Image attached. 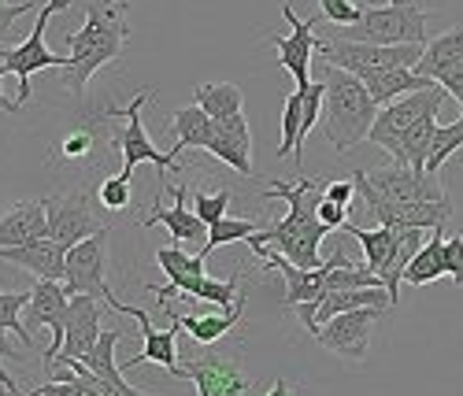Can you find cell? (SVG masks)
Masks as SVG:
<instances>
[{
  "label": "cell",
  "mask_w": 463,
  "mask_h": 396,
  "mask_svg": "<svg viewBox=\"0 0 463 396\" xmlns=\"http://www.w3.org/2000/svg\"><path fill=\"white\" fill-rule=\"evenodd\" d=\"M356 196L360 201H445V189L434 174H419L408 164H390L374 171H356Z\"/></svg>",
  "instance_id": "8992f818"
},
{
  "label": "cell",
  "mask_w": 463,
  "mask_h": 396,
  "mask_svg": "<svg viewBox=\"0 0 463 396\" xmlns=\"http://www.w3.org/2000/svg\"><path fill=\"white\" fill-rule=\"evenodd\" d=\"M364 86L371 90L374 104H378V108H385V104H393V100H401V97H408V93L430 90V86H438V82H430V78H422L415 67H385V71H378V74L364 78Z\"/></svg>",
  "instance_id": "d4e9b609"
},
{
  "label": "cell",
  "mask_w": 463,
  "mask_h": 396,
  "mask_svg": "<svg viewBox=\"0 0 463 396\" xmlns=\"http://www.w3.org/2000/svg\"><path fill=\"white\" fill-rule=\"evenodd\" d=\"M434 82L449 93V97H456V100H463V63H456V67H449V71H441Z\"/></svg>",
  "instance_id": "ee69618b"
},
{
  "label": "cell",
  "mask_w": 463,
  "mask_h": 396,
  "mask_svg": "<svg viewBox=\"0 0 463 396\" xmlns=\"http://www.w3.org/2000/svg\"><path fill=\"white\" fill-rule=\"evenodd\" d=\"M463 148V115L449 127H438L434 130V141H430V156H427V174L438 178V171L452 160V156Z\"/></svg>",
  "instance_id": "1f68e13d"
},
{
  "label": "cell",
  "mask_w": 463,
  "mask_h": 396,
  "mask_svg": "<svg viewBox=\"0 0 463 396\" xmlns=\"http://www.w3.org/2000/svg\"><path fill=\"white\" fill-rule=\"evenodd\" d=\"M326 201H334V204H341V208H353V201H356V182L349 178V182H326Z\"/></svg>",
  "instance_id": "b9f144b4"
},
{
  "label": "cell",
  "mask_w": 463,
  "mask_h": 396,
  "mask_svg": "<svg viewBox=\"0 0 463 396\" xmlns=\"http://www.w3.org/2000/svg\"><path fill=\"white\" fill-rule=\"evenodd\" d=\"M390 5H401V8H419V12H434V0H390Z\"/></svg>",
  "instance_id": "7dc6e473"
},
{
  "label": "cell",
  "mask_w": 463,
  "mask_h": 396,
  "mask_svg": "<svg viewBox=\"0 0 463 396\" xmlns=\"http://www.w3.org/2000/svg\"><path fill=\"white\" fill-rule=\"evenodd\" d=\"M230 189H219V193H204V189H193V212H197L208 226H215L219 219H226V208H230Z\"/></svg>",
  "instance_id": "8d00e7d4"
},
{
  "label": "cell",
  "mask_w": 463,
  "mask_h": 396,
  "mask_svg": "<svg viewBox=\"0 0 463 396\" xmlns=\"http://www.w3.org/2000/svg\"><path fill=\"white\" fill-rule=\"evenodd\" d=\"M33 8H37V0H0V37H8V30Z\"/></svg>",
  "instance_id": "60d3db41"
},
{
  "label": "cell",
  "mask_w": 463,
  "mask_h": 396,
  "mask_svg": "<svg viewBox=\"0 0 463 396\" xmlns=\"http://www.w3.org/2000/svg\"><path fill=\"white\" fill-rule=\"evenodd\" d=\"M160 307H167V304H160ZM241 311H245V297H238V304L226 307V311H212V315H178V311H171V319H178L182 330L197 344H215L241 323Z\"/></svg>",
  "instance_id": "cb8c5ba5"
},
{
  "label": "cell",
  "mask_w": 463,
  "mask_h": 396,
  "mask_svg": "<svg viewBox=\"0 0 463 396\" xmlns=\"http://www.w3.org/2000/svg\"><path fill=\"white\" fill-rule=\"evenodd\" d=\"M215 123V137L208 145V152L215 156L219 164L234 167L238 174L252 178V130H249V118L241 115H230V118H212Z\"/></svg>",
  "instance_id": "44dd1931"
},
{
  "label": "cell",
  "mask_w": 463,
  "mask_h": 396,
  "mask_svg": "<svg viewBox=\"0 0 463 396\" xmlns=\"http://www.w3.org/2000/svg\"><path fill=\"white\" fill-rule=\"evenodd\" d=\"M427 15L419 8H364L360 23L353 26H334V37L345 42H371V45H427Z\"/></svg>",
  "instance_id": "277c9868"
},
{
  "label": "cell",
  "mask_w": 463,
  "mask_h": 396,
  "mask_svg": "<svg viewBox=\"0 0 463 396\" xmlns=\"http://www.w3.org/2000/svg\"><path fill=\"white\" fill-rule=\"evenodd\" d=\"M364 208L374 215L378 226H393V230H445L452 219V201H364Z\"/></svg>",
  "instance_id": "e0dca14e"
},
{
  "label": "cell",
  "mask_w": 463,
  "mask_h": 396,
  "mask_svg": "<svg viewBox=\"0 0 463 396\" xmlns=\"http://www.w3.org/2000/svg\"><path fill=\"white\" fill-rule=\"evenodd\" d=\"M97 189H79V193H67V196H49L45 208H49V237L60 241L63 249H74L79 241H86L90 233L104 230L100 215H97Z\"/></svg>",
  "instance_id": "8fae6325"
},
{
  "label": "cell",
  "mask_w": 463,
  "mask_h": 396,
  "mask_svg": "<svg viewBox=\"0 0 463 396\" xmlns=\"http://www.w3.org/2000/svg\"><path fill=\"white\" fill-rule=\"evenodd\" d=\"M323 193H326V182H323V178L271 182L260 196H263V201H286L289 212H286V219L256 230V233L249 237V245H267V249L282 252L289 263L307 267V270L323 267L326 259L319 256V245L326 241V233H330V226L316 215Z\"/></svg>",
  "instance_id": "6da1fadb"
},
{
  "label": "cell",
  "mask_w": 463,
  "mask_h": 396,
  "mask_svg": "<svg viewBox=\"0 0 463 396\" xmlns=\"http://www.w3.org/2000/svg\"><path fill=\"white\" fill-rule=\"evenodd\" d=\"M316 215L330 226V230H341L345 222H349V208H341V204H334V201H326V196H323V201H319V208H316Z\"/></svg>",
  "instance_id": "7bdbcfd3"
},
{
  "label": "cell",
  "mask_w": 463,
  "mask_h": 396,
  "mask_svg": "<svg viewBox=\"0 0 463 396\" xmlns=\"http://www.w3.org/2000/svg\"><path fill=\"white\" fill-rule=\"evenodd\" d=\"M97 201L104 212H130V178L119 171L97 185Z\"/></svg>",
  "instance_id": "d590c367"
},
{
  "label": "cell",
  "mask_w": 463,
  "mask_h": 396,
  "mask_svg": "<svg viewBox=\"0 0 463 396\" xmlns=\"http://www.w3.org/2000/svg\"><path fill=\"white\" fill-rule=\"evenodd\" d=\"M104 304H108L111 311H119V315H130V319L137 323V334H141V352L130 355L127 363H119L123 371H134V367H141V363H160V367H167V371L178 367V334H182V323H178V319H171L167 330H156V326L148 323V311H141V307H134V304H123L111 289L104 293Z\"/></svg>",
  "instance_id": "7c38bea8"
},
{
  "label": "cell",
  "mask_w": 463,
  "mask_h": 396,
  "mask_svg": "<svg viewBox=\"0 0 463 396\" xmlns=\"http://www.w3.org/2000/svg\"><path fill=\"white\" fill-rule=\"evenodd\" d=\"M0 352H5V355L12 352V348H8V337H5V334H0Z\"/></svg>",
  "instance_id": "681fc988"
},
{
  "label": "cell",
  "mask_w": 463,
  "mask_h": 396,
  "mask_svg": "<svg viewBox=\"0 0 463 396\" xmlns=\"http://www.w3.org/2000/svg\"><path fill=\"white\" fill-rule=\"evenodd\" d=\"M422 49L427 45H371V42H345V37H330V42L319 37V45H316L323 63H334L341 71L356 74L360 82L385 67H415L422 60Z\"/></svg>",
  "instance_id": "5b68a950"
},
{
  "label": "cell",
  "mask_w": 463,
  "mask_h": 396,
  "mask_svg": "<svg viewBox=\"0 0 463 396\" xmlns=\"http://www.w3.org/2000/svg\"><path fill=\"white\" fill-rule=\"evenodd\" d=\"M171 134H175V148L171 156H182L185 148H204L212 145V134H215V123L212 115L201 108V104H185L171 115Z\"/></svg>",
  "instance_id": "484cf974"
},
{
  "label": "cell",
  "mask_w": 463,
  "mask_h": 396,
  "mask_svg": "<svg viewBox=\"0 0 463 396\" xmlns=\"http://www.w3.org/2000/svg\"><path fill=\"white\" fill-rule=\"evenodd\" d=\"M30 297H33V289H23V293H0V334H5V330L15 334L23 348L33 344L30 334H26V326H23V319H19V311H26Z\"/></svg>",
  "instance_id": "e575fe53"
},
{
  "label": "cell",
  "mask_w": 463,
  "mask_h": 396,
  "mask_svg": "<svg viewBox=\"0 0 463 396\" xmlns=\"http://www.w3.org/2000/svg\"><path fill=\"white\" fill-rule=\"evenodd\" d=\"M97 300L100 297H90V293H74L71 297L67 323H63V348L49 363V371L67 363V360H86V355L97 348V341H100V304Z\"/></svg>",
  "instance_id": "2e32d148"
},
{
  "label": "cell",
  "mask_w": 463,
  "mask_h": 396,
  "mask_svg": "<svg viewBox=\"0 0 463 396\" xmlns=\"http://www.w3.org/2000/svg\"><path fill=\"white\" fill-rule=\"evenodd\" d=\"M152 97H156L152 90H137V93H134V100H130L127 108H111V111H108L111 118H123V123H127V127H123V134L115 137V148H119V156H123V167H119V171H123L127 178H134V167H137V164H152V167L160 171V178H164L167 171H175V167H178V156L160 152L156 145L148 141L145 127H141V108H145Z\"/></svg>",
  "instance_id": "ba28073f"
},
{
  "label": "cell",
  "mask_w": 463,
  "mask_h": 396,
  "mask_svg": "<svg viewBox=\"0 0 463 396\" xmlns=\"http://www.w3.org/2000/svg\"><path fill=\"white\" fill-rule=\"evenodd\" d=\"M445 230H430V241H422V249L411 256L404 267V282L408 286H430L445 278Z\"/></svg>",
  "instance_id": "f1b7e54d"
},
{
  "label": "cell",
  "mask_w": 463,
  "mask_h": 396,
  "mask_svg": "<svg viewBox=\"0 0 463 396\" xmlns=\"http://www.w3.org/2000/svg\"><path fill=\"white\" fill-rule=\"evenodd\" d=\"M0 385H5L8 392H19V385H15V378L8 374V367H5V352H0Z\"/></svg>",
  "instance_id": "c3c4849f"
},
{
  "label": "cell",
  "mask_w": 463,
  "mask_h": 396,
  "mask_svg": "<svg viewBox=\"0 0 463 396\" xmlns=\"http://www.w3.org/2000/svg\"><path fill=\"white\" fill-rule=\"evenodd\" d=\"M263 396H300V389H297V385H289L286 378H275L271 392H263Z\"/></svg>",
  "instance_id": "bcb514c9"
},
{
  "label": "cell",
  "mask_w": 463,
  "mask_h": 396,
  "mask_svg": "<svg viewBox=\"0 0 463 396\" xmlns=\"http://www.w3.org/2000/svg\"><path fill=\"white\" fill-rule=\"evenodd\" d=\"M282 15L289 23V33H271L267 42L275 45L282 67L293 74V82L297 86H307L312 82V56H316V45H319V37H316V19H300L293 12L289 0H282Z\"/></svg>",
  "instance_id": "9a60e30c"
},
{
  "label": "cell",
  "mask_w": 463,
  "mask_h": 396,
  "mask_svg": "<svg viewBox=\"0 0 463 396\" xmlns=\"http://www.w3.org/2000/svg\"><path fill=\"white\" fill-rule=\"evenodd\" d=\"M156 263H160V270L167 274V286H148L152 293H156V307L160 304H167L171 297H193V289H197V282L204 278V263H208V256L204 252H197V256H189L185 249H156Z\"/></svg>",
  "instance_id": "d6986e66"
},
{
  "label": "cell",
  "mask_w": 463,
  "mask_h": 396,
  "mask_svg": "<svg viewBox=\"0 0 463 396\" xmlns=\"http://www.w3.org/2000/svg\"><path fill=\"white\" fill-rule=\"evenodd\" d=\"M0 259L30 270L33 278H49V282L67 278V249L60 241H52V237H37V241H30V245L0 249Z\"/></svg>",
  "instance_id": "7402d4cb"
},
{
  "label": "cell",
  "mask_w": 463,
  "mask_h": 396,
  "mask_svg": "<svg viewBox=\"0 0 463 396\" xmlns=\"http://www.w3.org/2000/svg\"><path fill=\"white\" fill-rule=\"evenodd\" d=\"M238 286H241V274H234V278H226V282H215L204 274V278L197 282V289H193V300L208 304L212 311H226V307L238 304Z\"/></svg>",
  "instance_id": "836d02e7"
},
{
  "label": "cell",
  "mask_w": 463,
  "mask_h": 396,
  "mask_svg": "<svg viewBox=\"0 0 463 396\" xmlns=\"http://www.w3.org/2000/svg\"><path fill=\"white\" fill-rule=\"evenodd\" d=\"M193 97H197L193 104H201L212 118L241 115V104H245V97H241V90L234 82H204V86H197V93H193Z\"/></svg>",
  "instance_id": "4dcf8cb0"
},
{
  "label": "cell",
  "mask_w": 463,
  "mask_h": 396,
  "mask_svg": "<svg viewBox=\"0 0 463 396\" xmlns=\"http://www.w3.org/2000/svg\"><path fill=\"white\" fill-rule=\"evenodd\" d=\"M93 152V134L90 130H74L60 141V156L63 160H86V156Z\"/></svg>",
  "instance_id": "ab89813d"
},
{
  "label": "cell",
  "mask_w": 463,
  "mask_h": 396,
  "mask_svg": "<svg viewBox=\"0 0 463 396\" xmlns=\"http://www.w3.org/2000/svg\"><path fill=\"white\" fill-rule=\"evenodd\" d=\"M256 230H263L256 219H219L215 226H208V245L201 249L204 256H212L215 249H222V245H234V241H249V237L256 233Z\"/></svg>",
  "instance_id": "d6a6232c"
},
{
  "label": "cell",
  "mask_w": 463,
  "mask_h": 396,
  "mask_svg": "<svg viewBox=\"0 0 463 396\" xmlns=\"http://www.w3.org/2000/svg\"><path fill=\"white\" fill-rule=\"evenodd\" d=\"M67 304H71V293L67 286L60 282H49V278H37L33 286V297L26 304V323L30 326H49L52 330V344L45 348V367L60 355L63 348V323H67Z\"/></svg>",
  "instance_id": "ac0fdd59"
},
{
  "label": "cell",
  "mask_w": 463,
  "mask_h": 396,
  "mask_svg": "<svg viewBox=\"0 0 463 396\" xmlns=\"http://www.w3.org/2000/svg\"><path fill=\"white\" fill-rule=\"evenodd\" d=\"M445 270H449V278L463 289V233L445 237Z\"/></svg>",
  "instance_id": "f35d334b"
},
{
  "label": "cell",
  "mask_w": 463,
  "mask_h": 396,
  "mask_svg": "<svg viewBox=\"0 0 463 396\" xmlns=\"http://www.w3.org/2000/svg\"><path fill=\"white\" fill-rule=\"evenodd\" d=\"M459 115H463V100H459Z\"/></svg>",
  "instance_id": "f907efd6"
},
{
  "label": "cell",
  "mask_w": 463,
  "mask_h": 396,
  "mask_svg": "<svg viewBox=\"0 0 463 396\" xmlns=\"http://www.w3.org/2000/svg\"><path fill=\"white\" fill-rule=\"evenodd\" d=\"M279 160H293L300 167L304 160V93L293 90L282 108V141H279Z\"/></svg>",
  "instance_id": "f546056e"
},
{
  "label": "cell",
  "mask_w": 463,
  "mask_h": 396,
  "mask_svg": "<svg viewBox=\"0 0 463 396\" xmlns=\"http://www.w3.org/2000/svg\"><path fill=\"white\" fill-rule=\"evenodd\" d=\"M63 8H67V0H49V5L37 12V26L30 30V37H26L23 45H15V49L0 45V63L8 67V74L19 78V93H15L19 104L30 100V78H33L37 71L63 67V63H67V56H56V52H49V45H45V26H49V19H52L56 12H63Z\"/></svg>",
  "instance_id": "9c48e42d"
},
{
  "label": "cell",
  "mask_w": 463,
  "mask_h": 396,
  "mask_svg": "<svg viewBox=\"0 0 463 396\" xmlns=\"http://www.w3.org/2000/svg\"><path fill=\"white\" fill-rule=\"evenodd\" d=\"M130 0H90L86 5V26L79 33H67V63L60 67V82L74 97H82L90 78L119 60L130 42Z\"/></svg>",
  "instance_id": "7a4b0ae2"
},
{
  "label": "cell",
  "mask_w": 463,
  "mask_h": 396,
  "mask_svg": "<svg viewBox=\"0 0 463 396\" xmlns=\"http://www.w3.org/2000/svg\"><path fill=\"white\" fill-rule=\"evenodd\" d=\"M445 97H449V93H445L441 86H430V90H419V93H408V97H401V100H393V104H385V108L378 111V118H374L367 141L378 145V148H385V152H390L393 160H397L401 141L408 137V130H411L415 123H422V118H438V108H441Z\"/></svg>",
  "instance_id": "52a82bcc"
},
{
  "label": "cell",
  "mask_w": 463,
  "mask_h": 396,
  "mask_svg": "<svg viewBox=\"0 0 463 396\" xmlns=\"http://www.w3.org/2000/svg\"><path fill=\"white\" fill-rule=\"evenodd\" d=\"M123 341V330H104L100 334V341H97V348L86 355V367L97 374V378H104L111 389H119V396H148V392H141V389H134L127 378H123V367L115 363V344Z\"/></svg>",
  "instance_id": "4316f807"
},
{
  "label": "cell",
  "mask_w": 463,
  "mask_h": 396,
  "mask_svg": "<svg viewBox=\"0 0 463 396\" xmlns=\"http://www.w3.org/2000/svg\"><path fill=\"white\" fill-rule=\"evenodd\" d=\"M37 237H49V208L45 201H19L0 212V249L30 245Z\"/></svg>",
  "instance_id": "603a6c76"
},
{
  "label": "cell",
  "mask_w": 463,
  "mask_h": 396,
  "mask_svg": "<svg viewBox=\"0 0 463 396\" xmlns=\"http://www.w3.org/2000/svg\"><path fill=\"white\" fill-rule=\"evenodd\" d=\"M141 226H167L175 245H201V249L208 245V222L185 208V185H175V208L160 204V189H156V204L148 208Z\"/></svg>",
  "instance_id": "ffe728a7"
},
{
  "label": "cell",
  "mask_w": 463,
  "mask_h": 396,
  "mask_svg": "<svg viewBox=\"0 0 463 396\" xmlns=\"http://www.w3.org/2000/svg\"><path fill=\"white\" fill-rule=\"evenodd\" d=\"M167 374L197 382L201 396H245L252 389L249 371L238 360L215 355V352H204V355H197V360H185V367H171Z\"/></svg>",
  "instance_id": "4fadbf2b"
},
{
  "label": "cell",
  "mask_w": 463,
  "mask_h": 396,
  "mask_svg": "<svg viewBox=\"0 0 463 396\" xmlns=\"http://www.w3.org/2000/svg\"><path fill=\"white\" fill-rule=\"evenodd\" d=\"M326 97H323V134L334 145V152H353L360 141H367L374 118H378V104L371 97V90L360 82L356 74L341 71L334 63H326Z\"/></svg>",
  "instance_id": "3957f363"
},
{
  "label": "cell",
  "mask_w": 463,
  "mask_h": 396,
  "mask_svg": "<svg viewBox=\"0 0 463 396\" xmlns=\"http://www.w3.org/2000/svg\"><path fill=\"white\" fill-rule=\"evenodd\" d=\"M390 307H356V311H341L334 315V319H326L312 337L341 355V360H353V363H364L367 360V348H371V334H374V323L382 319V315Z\"/></svg>",
  "instance_id": "30bf717a"
},
{
  "label": "cell",
  "mask_w": 463,
  "mask_h": 396,
  "mask_svg": "<svg viewBox=\"0 0 463 396\" xmlns=\"http://www.w3.org/2000/svg\"><path fill=\"white\" fill-rule=\"evenodd\" d=\"M456 63H463V26H449L438 37H430V45L422 49V60L415 63V71L434 82L441 71H449Z\"/></svg>",
  "instance_id": "83f0119b"
},
{
  "label": "cell",
  "mask_w": 463,
  "mask_h": 396,
  "mask_svg": "<svg viewBox=\"0 0 463 396\" xmlns=\"http://www.w3.org/2000/svg\"><path fill=\"white\" fill-rule=\"evenodd\" d=\"M5 78H8V67L5 63H0V111H23V104L19 100H8V93H5Z\"/></svg>",
  "instance_id": "f6af8a7d"
},
{
  "label": "cell",
  "mask_w": 463,
  "mask_h": 396,
  "mask_svg": "<svg viewBox=\"0 0 463 396\" xmlns=\"http://www.w3.org/2000/svg\"><path fill=\"white\" fill-rule=\"evenodd\" d=\"M67 293H90L100 297L108 293V230L90 233L86 241H79L74 249H67V278H63Z\"/></svg>",
  "instance_id": "5bb4252c"
},
{
  "label": "cell",
  "mask_w": 463,
  "mask_h": 396,
  "mask_svg": "<svg viewBox=\"0 0 463 396\" xmlns=\"http://www.w3.org/2000/svg\"><path fill=\"white\" fill-rule=\"evenodd\" d=\"M360 15H364V5H356V0H319V19L334 26H353L360 23Z\"/></svg>",
  "instance_id": "74e56055"
}]
</instances>
